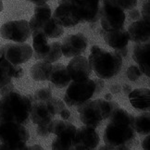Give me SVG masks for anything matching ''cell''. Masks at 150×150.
<instances>
[{
  "label": "cell",
  "instance_id": "cell-1",
  "mask_svg": "<svg viewBox=\"0 0 150 150\" xmlns=\"http://www.w3.org/2000/svg\"><path fill=\"white\" fill-rule=\"evenodd\" d=\"M32 101L13 89L0 98V120L26 124L30 119Z\"/></svg>",
  "mask_w": 150,
  "mask_h": 150
},
{
  "label": "cell",
  "instance_id": "cell-2",
  "mask_svg": "<svg viewBox=\"0 0 150 150\" xmlns=\"http://www.w3.org/2000/svg\"><path fill=\"white\" fill-rule=\"evenodd\" d=\"M88 61L92 71L103 80L110 79L117 75L122 66V57L117 55L114 51L110 52L102 49L98 45L92 47Z\"/></svg>",
  "mask_w": 150,
  "mask_h": 150
},
{
  "label": "cell",
  "instance_id": "cell-3",
  "mask_svg": "<svg viewBox=\"0 0 150 150\" xmlns=\"http://www.w3.org/2000/svg\"><path fill=\"white\" fill-rule=\"evenodd\" d=\"M119 104L112 100L96 99L87 100L77 107V111L80 115V120L84 125L93 128L98 127L102 120L108 119L114 108Z\"/></svg>",
  "mask_w": 150,
  "mask_h": 150
},
{
  "label": "cell",
  "instance_id": "cell-4",
  "mask_svg": "<svg viewBox=\"0 0 150 150\" xmlns=\"http://www.w3.org/2000/svg\"><path fill=\"white\" fill-rule=\"evenodd\" d=\"M95 81L90 78L83 81H72L68 85L63 100L65 105L69 107H78L91 99L95 95Z\"/></svg>",
  "mask_w": 150,
  "mask_h": 150
},
{
  "label": "cell",
  "instance_id": "cell-5",
  "mask_svg": "<svg viewBox=\"0 0 150 150\" xmlns=\"http://www.w3.org/2000/svg\"><path fill=\"white\" fill-rule=\"evenodd\" d=\"M135 137V130L132 125L110 122L104 132L103 140L106 145L111 146L114 149L119 146H128Z\"/></svg>",
  "mask_w": 150,
  "mask_h": 150
},
{
  "label": "cell",
  "instance_id": "cell-6",
  "mask_svg": "<svg viewBox=\"0 0 150 150\" xmlns=\"http://www.w3.org/2000/svg\"><path fill=\"white\" fill-rule=\"evenodd\" d=\"M71 7L80 20V23L96 22L100 19V0H59Z\"/></svg>",
  "mask_w": 150,
  "mask_h": 150
},
{
  "label": "cell",
  "instance_id": "cell-7",
  "mask_svg": "<svg viewBox=\"0 0 150 150\" xmlns=\"http://www.w3.org/2000/svg\"><path fill=\"white\" fill-rule=\"evenodd\" d=\"M30 139V132L26 127L14 122L0 120V142L8 145L26 143Z\"/></svg>",
  "mask_w": 150,
  "mask_h": 150
},
{
  "label": "cell",
  "instance_id": "cell-8",
  "mask_svg": "<svg viewBox=\"0 0 150 150\" xmlns=\"http://www.w3.org/2000/svg\"><path fill=\"white\" fill-rule=\"evenodd\" d=\"M33 48L28 44H8L0 47V57L7 59L15 65L25 63L33 57Z\"/></svg>",
  "mask_w": 150,
  "mask_h": 150
},
{
  "label": "cell",
  "instance_id": "cell-9",
  "mask_svg": "<svg viewBox=\"0 0 150 150\" xmlns=\"http://www.w3.org/2000/svg\"><path fill=\"white\" fill-rule=\"evenodd\" d=\"M0 34L4 39L15 43H24L31 36L29 21L19 20L6 22L0 28Z\"/></svg>",
  "mask_w": 150,
  "mask_h": 150
},
{
  "label": "cell",
  "instance_id": "cell-10",
  "mask_svg": "<svg viewBox=\"0 0 150 150\" xmlns=\"http://www.w3.org/2000/svg\"><path fill=\"white\" fill-rule=\"evenodd\" d=\"M125 11L114 6L103 4L100 8V21L102 29L105 31H114L123 28L125 23Z\"/></svg>",
  "mask_w": 150,
  "mask_h": 150
},
{
  "label": "cell",
  "instance_id": "cell-11",
  "mask_svg": "<svg viewBox=\"0 0 150 150\" xmlns=\"http://www.w3.org/2000/svg\"><path fill=\"white\" fill-rule=\"evenodd\" d=\"M100 138L96 129L83 125L76 129L72 147L76 150H92L97 147Z\"/></svg>",
  "mask_w": 150,
  "mask_h": 150
},
{
  "label": "cell",
  "instance_id": "cell-12",
  "mask_svg": "<svg viewBox=\"0 0 150 150\" xmlns=\"http://www.w3.org/2000/svg\"><path fill=\"white\" fill-rule=\"evenodd\" d=\"M31 33L33 32H42L48 38H59L64 33V27H62L54 21V19H42L33 16L29 21Z\"/></svg>",
  "mask_w": 150,
  "mask_h": 150
},
{
  "label": "cell",
  "instance_id": "cell-13",
  "mask_svg": "<svg viewBox=\"0 0 150 150\" xmlns=\"http://www.w3.org/2000/svg\"><path fill=\"white\" fill-rule=\"evenodd\" d=\"M88 45V39L83 33L71 34L60 43L62 55L67 57H73L82 55Z\"/></svg>",
  "mask_w": 150,
  "mask_h": 150
},
{
  "label": "cell",
  "instance_id": "cell-14",
  "mask_svg": "<svg viewBox=\"0 0 150 150\" xmlns=\"http://www.w3.org/2000/svg\"><path fill=\"white\" fill-rule=\"evenodd\" d=\"M55 112L47 101H33L32 103L30 119L36 124H48L55 117Z\"/></svg>",
  "mask_w": 150,
  "mask_h": 150
},
{
  "label": "cell",
  "instance_id": "cell-15",
  "mask_svg": "<svg viewBox=\"0 0 150 150\" xmlns=\"http://www.w3.org/2000/svg\"><path fill=\"white\" fill-rule=\"evenodd\" d=\"M66 68L71 81H83L88 79L92 73L88 59L81 55L73 57Z\"/></svg>",
  "mask_w": 150,
  "mask_h": 150
},
{
  "label": "cell",
  "instance_id": "cell-16",
  "mask_svg": "<svg viewBox=\"0 0 150 150\" xmlns=\"http://www.w3.org/2000/svg\"><path fill=\"white\" fill-rule=\"evenodd\" d=\"M52 18L62 27H74L80 23L77 15L75 14L71 6L67 3H59V7L52 14Z\"/></svg>",
  "mask_w": 150,
  "mask_h": 150
},
{
  "label": "cell",
  "instance_id": "cell-17",
  "mask_svg": "<svg viewBox=\"0 0 150 150\" xmlns=\"http://www.w3.org/2000/svg\"><path fill=\"white\" fill-rule=\"evenodd\" d=\"M132 59L139 65L140 71L147 77H150V44L136 43L132 51Z\"/></svg>",
  "mask_w": 150,
  "mask_h": 150
},
{
  "label": "cell",
  "instance_id": "cell-18",
  "mask_svg": "<svg viewBox=\"0 0 150 150\" xmlns=\"http://www.w3.org/2000/svg\"><path fill=\"white\" fill-rule=\"evenodd\" d=\"M130 40L134 43H145L150 38V21L143 18L135 21L128 27L127 30Z\"/></svg>",
  "mask_w": 150,
  "mask_h": 150
},
{
  "label": "cell",
  "instance_id": "cell-19",
  "mask_svg": "<svg viewBox=\"0 0 150 150\" xmlns=\"http://www.w3.org/2000/svg\"><path fill=\"white\" fill-rule=\"evenodd\" d=\"M24 71L20 65H15L7 59L0 57V89L11 83L12 78H21Z\"/></svg>",
  "mask_w": 150,
  "mask_h": 150
},
{
  "label": "cell",
  "instance_id": "cell-20",
  "mask_svg": "<svg viewBox=\"0 0 150 150\" xmlns=\"http://www.w3.org/2000/svg\"><path fill=\"white\" fill-rule=\"evenodd\" d=\"M100 33L105 40L106 44L113 49H119L127 47L130 41L129 33L123 28L114 31H105L101 29Z\"/></svg>",
  "mask_w": 150,
  "mask_h": 150
},
{
  "label": "cell",
  "instance_id": "cell-21",
  "mask_svg": "<svg viewBox=\"0 0 150 150\" xmlns=\"http://www.w3.org/2000/svg\"><path fill=\"white\" fill-rule=\"evenodd\" d=\"M129 96L131 105L136 109L147 111L150 108V90L149 88H137L132 90Z\"/></svg>",
  "mask_w": 150,
  "mask_h": 150
},
{
  "label": "cell",
  "instance_id": "cell-22",
  "mask_svg": "<svg viewBox=\"0 0 150 150\" xmlns=\"http://www.w3.org/2000/svg\"><path fill=\"white\" fill-rule=\"evenodd\" d=\"M47 81H49L57 88H63L69 85L71 79L69 75L66 66L61 64V63H59V64L52 65V69Z\"/></svg>",
  "mask_w": 150,
  "mask_h": 150
},
{
  "label": "cell",
  "instance_id": "cell-23",
  "mask_svg": "<svg viewBox=\"0 0 150 150\" xmlns=\"http://www.w3.org/2000/svg\"><path fill=\"white\" fill-rule=\"evenodd\" d=\"M31 34L33 36V56L34 59L42 60L50 47L48 37L42 32H33Z\"/></svg>",
  "mask_w": 150,
  "mask_h": 150
},
{
  "label": "cell",
  "instance_id": "cell-24",
  "mask_svg": "<svg viewBox=\"0 0 150 150\" xmlns=\"http://www.w3.org/2000/svg\"><path fill=\"white\" fill-rule=\"evenodd\" d=\"M76 127L73 124L65 132L57 134L53 140L51 148L53 150H69L72 148L73 138L76 132Z\"/></svg>",
  "mask_w": 150,
  "mask_h": 150
},
{
  "label": "cell",
  "instance_id": "cell-25",
  "mask_svg": "<svg viewBox=\"0 0 150 150\" xmlns=\"http://www.w3.org/2000/svg\"><path fill=\"white\" fill-rule=\"evenodd\" d=\"M52 69V63L45 60L38 61L31 69V77L37 82L47 81Z\"/></svg>",
  "mask_w": 150,
  "mask_h": 150
},
{
  "label": "cell",
  "instance_id": "cell-26",
  "mask_svg": "<svg viewBox=\"0 0 150 150\" xmlns=\"http://www.w3.org/2000/svg\"><path fill=\"white\" fill-rule=\"evenodd\" d=\"M132 127L136 132L142 135H147L150 132V115L149 112H144L134 117Z\"/></svg>",
  "mask_w": 150,
  "mask_h": 150
},
{
  "label": "cell",
  "instance_id": "cell-27",
  "mask_svg": "<svg viewBox=\"0 0 150 150\" xmlns=\"http://www.w3.org/2000/svg\"><path fill=\"white\" fill-rule=\"evenodd\" d=\"M108 119L110 122L122 123V124H127L132 126V122H134V117L120 106H117L116 108H113V110L111 111L110 116L108 117Z\"/></svg>",
  "mask_w": 150,
  "mask_h": 150
},
{
  "label": "cell",
  "instance_id": "cell-28",
  "mask_svg": "<svg viewBox=\"0 0 150 150\" xmlns=\"http://www.w3.org/2000/svg\"><path fill=\"white\" fill-rule=\"evenodd\" d=\"M61 56H62V51H61L60 43L54 42L50 45L48 52L45 54L42 60H45L49 63H54L59 60L61 57Z\"/></svg>",
  "mask_w": 150,
  "mask_h": 150
},
{
  "label": "cell",
  "instance_id": "cell-29",
  "mask_svg": "<svg viewBox=\"0 0 150 150\" xmlns=\"http://www.w3.org/2000/svg\"><path fill=\"white\" fill-rule=\"evenodd\" d=\"M103 4L114 6L125 11L134 8L137 5V0H103Z\"/></svg>",
  "mask_w": 150,
  "mask_h": 150
},
{
  "label": "cell",
  "instance_id": "cell-30",
  "mask_svg": "<svg viewBox=\"0 0 150 150\" xmlns=\"http://www.w3.org/2000/svg\"><path fill=\"white\" fill-rule=\"evenodd\" d=\"M34 16L42 19H48L52 17L51 8L47 3H43L40 5H35L34 7Z\"/></svg>",
  "mask_w": 150,
  "mask_h": 150
},
{
  "label": "cell",
  "instance_id": "cell-31",
  "mask_svg": "<svg viewBox=\"0 0 150 150\" xmlns=\"http://www.w3.org/2000/svg\"><path fill=\"white\" fill-rule=\"evenodd\" d=\"M52 97V90L49 87H43L37 90L33 95L34 101H47Z\"/></svg>",
  "mask_w": 150,
  "mask_h": 150
},
{
  "label": "cell",
  "instance_id": "cell-32",
  "mask_svg": "<svg viewBox=\"0 0 150 150\" xmlns=\"http://www.w3.org/2000/svg\"><path fill=\"white\" fill-rule=\"evenodd\" d=\"M126 74H127V77H128V79L130 81H132V82H135V81H137L142 76L143 73L140 71V69L137 66L132 65V66H130L128 68V70H127V71H126Z\"/></svg>",
  "mask_w": 150,
  "mask_h": 150
},
{
  "label": "cell",
  "instance_id": "cell-33",
  "mask_svg": "<svg viewBox=\"0 0 150 150\" xmlns=\"http://www.w3.org/2000/svg\"><path fill=\"white\" fill-rule=\"evenodd\" d=\"M48 102L50 103V105L53 108V110L55 112V114H59L61 112L62 109H64L66 108L64 101H62L61 99L56 98V97H51L50 99H48Z\"/></svg>",
  "mask_w": 150,
  "mask_h": 150
},
{
  "label": "cell",
  "instance_id": "cell-34",
  "mask_svg": "<svg viewBox=\"0 0 150 150\" xmlns=\"http://www.w3.org/2000/svg\"><path fill=\"white\" fill-rule=\"evenodd\" d=\"M0 150H28L26 143H21L17 145H8V144H0Z\"/></svg>",
  "mask_w": 150,
  "mask_h": 150
},
{
  "label": "cell",
  "instance_id": "cell-35",
  "mask_svg": "<svg viewBox=\"0 0 150 150\" xmlns=\"http://www.w3.org/2000/svg\"><path fill=\"white\" fill-rule=\"evenodd\" d=\"M36 132L39 136L47 137L50 134L49 132V123L48 124H39L36 128Z\"/></svg>",
  "mask_w": 150,
  "mask_h": 150
},
{
  "label": "cell",
  "instance_id": "cell-36",
  "mask_svg": "<svg viewBox=\"0 0 150 150\" xmlns=\"http://www.w3.org/2000/svg\"><path fill=\"white\" fill-rule=\"evenodd\" d=\"M150 7H149V0H146V1L144 3L143 8H142V15H143V19L146 20L147 21H150Z\"/></svg>",
  "mask_w": 150,
  "mask_h": 150
},
{
  "label": "cell",
  "instance_id": "cell-37",
  "mask_svg": "<svg viewBox=\"0 0 150 150\" xmlns=\"http://www.w3.org/2000/svg\"><path fill=\"white\" fill-rule=\"evenodd\" d=\"M95 81V84H96V91H95V94L96 95H98L101 93V91L104 89V86H105V83H104L103 79L98 78Z\"/></svg>",
  "mask_w": 150,
  "mask_h": 150
},
{
  "label": "cell",
  "instance_id": "cell-38",
  "mask_svg": "<svg viewBox=\"0 0 150 150\" xmlns=\"http://www.w3.org/2000/svg\"><path fill=\"white\" fill-rule=\"evenodd\" d=\"M129 16H130V19L131 20H132V21H137V20L140 19V12H139V10L132 8L130 11Z\"/></svg>",
  "mask_w": 150,
  "mask_h": 150
},
{
  "label": "cell",
  "instance_id": "cell-39",
  "mask_svg": "<svg viewBox=\"0 0 150 150\" xmlns=\"http://www.w3.org/2000/svg\"><path fill=\"white\" fill-rule=\"evenodd\" d=\"M114 52L117 55H119L120 57H125L127 55H128V48H127V47H124L119 48V49H114Z\"/></svg>",
  "mask_w": 150,
  "mask_h": 150
},
{
  "label": "cell",
  "instance_id": "cell-40",
  "mask_svg": "<svg viewBox=\"0 0 150 150\" xmlns=\"http://www.w3.org/2000/svg\"><path fill=\"white\" fill-rule=\"evenodd\" d=\"M59 116L62 118V120H67L69 118L71 117V112L69 109H67L66 108L64 109H62L61 112L59 113Z\"/></svg>",
  "mask_w": 150,
  "mask_h": 150
},
{
  "label": "cell",
  "instance_id": "cell-41",
  "mask_svg": "<svg viewBox=\"0 0 150 150\" xmlns=\"http://www.w3.org/2000/svg\"><path fill=\"white\" fill-rule=\"evenodd\" d=\"M142 147L145 150H148L150 148V136H149V134H147V136L143 140Z\"/></svg>",
  "mask_w": 150,
  "mask_h": 150
},
{
  "label": "cell",
  "instance_id": "cell-42",
  "mask_svg": "<svg viewBox=\"0 0 150 150\" xmlns=\"http://www.w3.org/2000/svg\"><path fill=\"white\" fill-rule=\"evenodd\" d=\"M110 92L111 94H119L120 91H122V86L120 84H113L110 86Z\"/></svg>",
  "mask_w": 150,
  "mask_h": 150
},
{
  "label": "cell",
  "instance_id": "cell-43",
  "mask_svg": "<svg viewBox=\"0 0 150 150\" xmlns=\"http://www.w3.org/2000/svg\"><path fill=\"white\" fill-rule=\"evenodd\" d=\"M122 91H123V93L126 95V96H128L131 92H132V86L131 85H129V84H124L122 87Z\"/></svg>",
  "mask_w": 150,
  "mask_h": 150
},
{
  "label": "cell",
  "instance_id": "cell-44",
  "mask_svg": "<svg viewBox=\"0 0 150 150\" xmlns=\"http://www.w3.org/2000/svg\"><path fill=\"white\" fill-rule=\"evenodd\" d=\"M28 1H30V2L35 4V5H40V4H43V3H47L48 0H28Z\"/></svg>",
  "mask_w": 150,
  "mask_h": 150
},
{
  "label": "cell",
  "instance_id": "cell-45",
  "mask_svg": "<svg viewBox=\"0 0 150 150\" xmlns=\"http://www.w3.org/2000/svg\"><path fill=\"white\" fill-rule=\"evenodd\" d=\"M34 149H39V150H42V146L40 145H34L32 146H28V150H34Z\"/></svg>",
  "mask_w": 150,
  "mask_h": 150
},
{
  "label": "cell",
  "instance_id": "cell-46",
  "mask_svg": "<svg viewBox=\"0 0 150 150\" xmlns=\"http://www.w3.org/2000/svg\"><path fill=\"white\" fill-rule=\"evenodd\" d=\"M104 99L106 100H112V95L111 94H106L104 96Z\"/></svg>",
  "mask_w": 150,
  "mask_h": 150
},
{
  "label": "cell",
  "instance_id": "cell-47",
  "mask_svg": "<svg viewBox=\"0 0 150 150\" xmlns=\"http://www.w3.org/2000/svg\"><path fill=\"white\" fill-rule=\"evenodd\" d=\"M3 8H4V6H3V2H2V0H0V12L3 10Z\"/></svg>",
  "mask_w": 150,
  "mask_h": 150
}]
</instances>
